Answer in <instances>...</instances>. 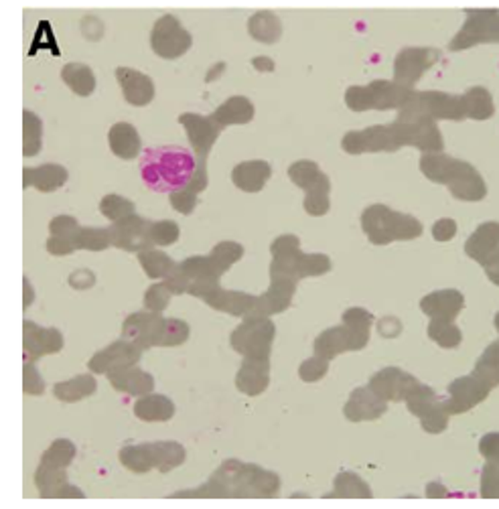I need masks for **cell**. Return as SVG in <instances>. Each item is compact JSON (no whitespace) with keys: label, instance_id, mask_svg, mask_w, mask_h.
I'll list each match as a JSON object with an SVG mask.
<instances>
[{"label":"cell","instance_id":"74e56055","mask_svg":"<svg viewBox=\"0 0 499 509\" xmlns=\"http://www.w3.org/2000/svg\"><path fill=\"white\" fill-rule=\"evenodd\" d=\"M76 445L68 439H57L53 440L49 449L41 455V463L49 467H57V469H68L76 458Z\"/></svg>","mask_w":499,"mask_h":509},{"label":"cell","instance_id":"d6a6232c","mask_svg":"<svg viewBox=\"0 0 499 509\" xmlns=\"http://www.w3.org/2000/svg\"><path fill=\"white\" fill-rule=\"evenodd\" d=\"M61 79L73 94L79 97H88L96 89V76L86 63H68L61 69Z\"/></svg>","mask_w":499,"mask_h":509},{"label":"cell","instance_id":"f6af8a7d","mask_svg":"<svg viewBox=\"0 0 499 509\" xmlns=\"http://www.w3.org/2000/svg\"><path fill=\"white\" fill-rule=\"evenodd\" d=\"M189 323L183 321V319H167L159 347H177V345H183L189 339Z\"/></svg>","mask_w":499,"mask_h":509},{"label":"cell","instance_id":"681fc988","mask_svg":"<svg viewBox=\"0 0 499 509\" xmlns=\"http://www.w3.org/2000/svg\"><path fill=\"white\" fill-rule=\"evenodd\" d=\"M327 372H329V359L313 356L302 361L299 367V377L307 384H315L319 380H323Z\"/></svg>","mask_w":499,"mask_h":509},{"label":"cell","instance_id":"7402d4cb","mask_svg":"<svg viewBox=\"0 0 499 509\" xmlns=\"http://www.w3.org/2000/svg\"><path fill=\"white\" fill-rule=\"evenodd\" d=\"M273 177V167L266 161H244L232 169V183L244 193H260Z\"/></svg>","mask_w":499,"mask_h":509},{"label":"cell","instance_id":"816d5d0a","mask_svg":"<svg viewBox=\"0 0 499 509\" xmlns=\"http://www.w3.org/2000/svg\"><path fill=\"white\" fill-rule=\"evenodd\" d=\"M169 201H171V208H173L175 211L183 213V216H191L199 203V195L183 187V189H177V191L173 193H169Z\"/></svg>","mask_w":499,"mask_h":509},{"label":"cell","instance_id":"6f0895ef","mask_svg":"<svg viewBox=\"0 0 499 509\" xmlns=\"http://www.w3.org/2000/svg\"><path fill=\"white\" fill-rule=\"evenodd\" d=\"M53 499H84V491H81L79 487L76 486H69V483H63L61 487H57L53 494H51Z\"/></svg>","mask_w":499,"mask_h":509},{"label":"cell","instance_id":"1f68e13d","mask_svg":"<svg viewBox=\"0 0 499 509\" xmlns=\"http://www.w3.org/2000/svg\"><path fill=\"white\" fill-rule=\"evenodd\" d=\"M248 32L258 43L273 45L282 37V23L273 11H258L250 16Z\"/></svg>","mask_w":499,"mask_h":509},{"label":"cell","instance_id":"277c9868","mask_svg":"<svg viewBox=\"0 0 499 509\" xmlns=\"http://www.w3.org/2000/svg\"><path fill=\"white\" fill-rule=\"evenodd\" d=\"M362 227L372 244H390L394 240H412L422 234L419 219L392 211L386 205H372L362 216Z\"/></svg>","mask_w":499,"mask_h":509},{"label":"cell","instance_id":"f1b7e54d","mask_svg":"<svg viewBox=\"0 0 499 509\" xmlns=\"http://www.w3.org/2000/svg\"><path fill=\"white\" fill-rule=\"evenodd\" d=\"M120 463L133 473H151L152 469L159 467V455H157V445L154 442H143V445H128L120 449L118 453Z\"/></svg>","mask_w":499,"mask_h":509},{"label":"cell","instance_id":"52a82bcc","mask_svg":"<svg viewBox=\"0 0 499 509\" xmlns=\"http://www.w3.org/2000/svg\"><path fill=\"white\" fill-rule=\"evenodd\" d=\"M151 224L152 221L143 216H136V213L120 221H114V224L108 227L112 245L118 250L136 252V254L151 250L152 248Z\"/></svg>","mask_w":499,"mask_h":509},{"label":"cell","instance_id":"94428289","mask_svg":"<svg viewBox=\"0 0 499 509\" xmlns=\"http://www.w3.org/2000/svg\"><path fill=\"white\" fill-rule=\"evenodd\" d=\"M224 69H226V63H217V68H211V71L208 73V78H206V79H208V81H211V79H214V76L217 78L219 73H222Z\"/></svg>","mask_w":499,"mask_h":509},{"label":"cell","instance_id":"9c48e42d","mask_svg":"<svg viewBox=\"0 0 499 509\" xmlns=\"http://www.w3.org/2000/svg\"><path fill=\"white\" fill-rule=\"evenodd\" d=\"M143 357V349L136 343L122 338L120 341L110 343L108 347L96 351L88 361V367L92 374H104L108 375L116 369L136 366Z\"/></svg>","mask_w":499,"mask_h":509},{"label":"cell","instance_id":"bcb514c9","mask_svg":"<svg viewBox=\"0 0 499 509\" xmlns=\"http://www.w3.org/2000/svg\"><path fill=\"white\" fill-rule=\"evenodd\" d=\"M181 237V227L173 219H161L151 224V242L154 245H173Z\"/></svg>","mask_w":499,"mask_h":509},{"label":"cell","instance_id":"d4e9b609","mask_svg":"<svg viewBox=\"0 0 499 509\" xmlns=\"http://www.w3.org/2000/svg\"><path fill=\"white\" fill-rule=\"evenodd\" d=\"M254 114H256V110H254V104L246 96H232L227 97L222 106H217L209 116L216 120V125L227 128V126L248 125V122L254 120Z\"/></svg>","mask_w":499,"mask_h":509},{"label":"cell","instance_id":"44dd1931","mask_svg":"<svg viewBox=\"0 0 499 509\" xmlns=\"http://www.w3.org/2000/svg\"><path fill=\"white\" fill-rule=\"evenodd\" d=\"M108 382L116 392L128 393V396H146L154 390V377L138 366H128L108 374Z\"/></svg>","mask_w":499,"mask_h":509},{"label":"cell","instance_id":"db71d44e","mask_svg":"<svg viewBox=\"0 0 499 509\" xmlns=\"http://www.w3.org/2000/svg\"><path fill=\"white\" fill-rule=\"evenodd\" d=\"M331 191H309L305 193V201H302V208L313 217H321L331 208L329 199Z\"/></svg>","mask_w":499,"mask_h":509},{"label":"cell","instance_id":"4fadbf2b","mask_svg":"<svg viewBox=\"0 0 499 509\" xmlns=\"http://www.w3.org/2000/svg\"><path fill=\"white\" fill-rule=\"evenodd\" d=\"M439 53L432 49H404L402 53L396 57L394 63V73H396V84L411 88L420 76L427 71L432 63L437 61Z\"/></svg>","mask_w":499,"mask_h":509},{"label":"cell","instance_id":"d6986e66","mask_svg":"<svg viewBox=\"0 0 499 509\" xmlns=\"http://www.w3.org/2000/svg\"><path fill=\"white\" fill-rule=\"evenodd\" d=\"M203 302L209 305L211 309L219 310V313L246 319L248 315H252L254 307H256V297L242 291H226L219 286V289L208 294V297L203 299Z\"/></svg>","mask_w":499,"mask_h":509},{"label":"cell","instance_id":"9f6ffc18","mask_svg":"<svg viewBox=\"0 0 499 509\" xmlns=\"http://www.w3.org/2000/svg\"><path fill=\"white\" fill-rule=\"evenodd\" d=\"M455 232H457V226H455L453 219H440V221H437L435 227H432V236H435V240H439V242L451 240Z\"/></svg>","mask_w":499,"mask_h":509},{"label":"cell","instance_id":"7dc6e473","mask_svg":"<svg viewBox=\"0 0 499 509\" xmlns=\"http://www.w3.org/2000/svg\"><path fill=\"white\" fill-rule=\"evenodd\" d=\"M175 294L171 292V289L167 286V282H157L146 289L144 292V309L146 310H152V313H162L169 305H171V299H173Z\"/></svg>","mask_w":499,"mask_h":509},{"label":"cell","instance_id":"f546056e","mask_svg":"<svg viewBox=\"0 0 499 509\" xmlns=\"http://www.w3.org/2000/svg\"><path fill=\"white\" fill-rule=\"evenodd\" d=\"M134 416L143 422H167L175 416V404L162 393L151 392L136 400Z\"/></svg>","mask_w":499,"mask_h":509},{"label":"cell","instance_id":"f907efd6","mask_svg":"<svg viewBox=\"0 0 499 509\" xmlns=\"http://www.w3.org/2000/svg\"><path fill=\"white\" fill-rule=\"evenodd\" d=\"M23 390L29 396H43L45 393V380L31 359H24L23 366Z\"/></svg>","mask_w":499,"mask_h":509},{"label":"cell","instance_id":"4316f807","mask_svg":"<svg viewBox=\"0 0 499 509\" xmlns=\"http://www.w3.org/2000/svg\"><path fill=\"white\" fill-rule=\"evenodd\" d=\"M463 307V299L457 291H439L424 297L420 309L432 317V321H453Z\"/></svg>","mask_w":499,"mask_h":509},{"label":"cell","instance_id":"d590c367","mask_svg":"<svg viewBox=\"0 0 499 509\" xmlns=\"http://www.w3.org/2000/svg\"><path fill=\"white\" fill-rule=\"evenodd\" d=\"M43 146V122L35 112H23V154L24 157H35Z\"/></svg>","mask_w":499,"mask_h":509},{"label":"cell","instance_id":"11a10c76","mask_svg":"<svg viewBox=\"0 0 499 509\" xmlns=\"http://www.w3.org/2000/svg\"><path fill=\"white\" fill-rule=\"evenodd\" d=\"M76 242L68 240V237H55V236H49L47 240V252L51 254V256H69V254L76 252Z\"/></svg>","mask_w":499,"mask_h":509},{"label":"cell","instance_id":"836d02e7","mask_svg":"<svg viewBox=\"0 0 499 509\" xmlns=\"http://www.w3.org/2000/svg\"><path fill=\"white\" fill-rule=\"evenodd\" d=\"M181 273L189 278V282L195 281H219L226 273L217 266V262L209 256H189L183 262H179Z\"/></svg>","mask_w":499,"mask_h":509},{"label":"cell","instance_id":"ffe728a7","mask_svg":"<svg viewBox=\"0 0 499 509\" xmlns=\"http://www.w3.org/2000/svg\"><path fill=\"white\" fill-rule=\"evenodd\" d=\"M69 172L57 162H45L39 167H27L23 171V187H35L41 193H53L68 183Z\"/></svg>","mask_w":499,"mask_h":509},{"label":"cell","instance_id":"ab89813d","mask_svg":"<svg viewBox=\"0 0 499 509\" xmlns=\"http://www.w3.org/2000/svg\"><path fill=\"white\" fill-rule=\"evenodd\" d=\"M157 455H159V473H169L181 467L187 458L183 445H179L175 440H157Z\"/></svg>","mask_w":499,"mask_h":509},{"label":"cell","instance_id":"680465c9","mask_svg":"<svg viewBox=\"0 0 499 509\" xmlns=\"http://www.w3.org/2000/svg\"><path fill=\"white\" fill-rule=\"evenodd\" d=\"M252 68L260 71V73H273L274 68H276V63L266 55H258L252 60Z\"/></svg>","mask_w":499,"mask_h":509},{"label":"cell","instance_id":"6da1fadb","mask_svg":"<svg viewBox=\"0 0 499 509\" xmlns=\"http://www.w3.org/2000/svg\"><path fill=\"white\" fill-rule=\"evenodd\" d=\"M195 167H198V157H193L191 153L179 146H159L146 151L141 172L146 187H151L152 191L173 193L189 183Z\"/></svg>","mask_w":499,"mask_h":509},{"label":"cell","instance_id":"5b68a950","mask_svg":"<svg viewBox=\"0 0 499 509\" xmlns=\"http://www.w3.org/2000/svg\"><path fill=\"white\" fill-rule=\"evenodd\" d=\"M276 325L270 317H246L230 335V345L242 357H270Z\"/></svg>","mask_w":499,"mask_h":509},{"label":"cell","instance_id":"3957f363","mask_svg":"<svg viewBox=\"0 0 499 509\" xmlns=\"http://www.w3.org/2000/svg\"><path fill=\"white\" fill-rule=\"evenodd\" d=\"M270 276H284L292 281H302L310 276H323L331 270V258L325 254H305L300 252V240L294 234L278 236L270 244Z\"/></svg>","mask_w":499,"mask_h":509},{"label":"cell","instance_id":"f5cc1de1","mask_svg":"<svg viewBox=\"0 0 499 509\" xmlns=\"http://www.w3.org/2000/svg\"><path fill=\"white\" fill-rule=\"evenodd\" d=\"M79 221L71 216H57L49 221V234L55 237H68L76 242V236L79 234Z\"/></svg>","mask_w":499,"mask_h":509},{"label":"cell","instance_id":"60d3db41","mask_svg":"<svg viewBox=\"0 0 499 509\" xmlns=\"http://www.w3.org/2000/svg\"><path fill=\"white\" fill-rule=\"evenodd\" d=\"M374 323V317L367 313L365 309H359V307H354V309H349L343 313V325H347L351 333L356 335V339L359 341V345H362V349L367 345V341H370V327Z\"/></svg>","mask_w":499,"mask_h":509},{"label":"cell","instance_id":"91938a15","mask_svg":"<svg viewBox=\"0 0 499 509\" xmlns=\"http://www.w3.org/2000/svg\"><path fill=\"white\" fill-rule=\"evenodd\" d=\"M23 291H24V299H23V307L29 309L31 302L35 301V291H32V286L29 282V278H23Z\"/></svg>","mask_w":499,"mask_h":509},{"label":"cell","instance_id":"ba28073f","mask_svg":"<svg viewBox=\"0 0 499 509\" xmlns=\"http://www.w3.org/2000/svg\"><path fill=\"white\" fill-rule=\"evenodd\" d=\"M165 317L161 313H152V310L133 313L122 323V338L136 343L143 351L159 347L162 329H165Z\"/></svg>","mask_w":499,"mask_h":509},{"label":"cell","instance_id":"e575fe53","mask_svg":"<svg viewBox=\"0 0 499 509\" xmlns=\"http://www.w3.org/2000/svg\"><path fill=\"white\" fill-rule=\"evenodd\" d=\"M138 262H141L144 274L152 278V281H165V278H169L179 268L173 258L154 248L138 254Z\"/></svg>","mask_w":499,"mask_h":509},{"label":"cell","instance_id":"c3c4849f","mask_svg":"<svg viewBox=\"0 0 499 509\" xmlns=\"http://www.w3.org/2000/svg\"><path fill=\"white\" fill-rule=\"evenodd\" d=\"M430 339H435L443 347H455L461 341V333L451 321H432L429 327Z\"/></svg>","mask_w":499,"mask_h":509},{"label":"cell","instance_id":"7bdbcfd3","mask_svg":"<svg viewBox=\"0 0 499 509\" xmlns=\"http://www.w3.org/2000/svg\"><path fill=\"white\" fill-rule=\"evenodd\" d=\"M100 211L106 219H110L112 224L114 221H120L128 216H134L136 213V205L134 201L126 199V197H122L118 193H110L102 197L100 201Z\"/></svg>","mask_w":499,"mask_h":509},{"label":"cell","instance_id":"30bf717a","mask_svg":"<svg viewBox=\"0 0 499 509\" xmlns=\"http://www.w3.org/2000/svg\"><path fill=\"white\" fill-rule=\"evenodd\" d=\"M179 122H181L183 128L187 130V138H189L195 157L208 159L224 128L216 125V120L211 116H201V114L195 112L181 114Z\"/></svg>","mask_w":499,"mask_h":509},{"label":"cell","instance_id":"4dcf8cb0","mask_svg":"<svg viewBox=\"0 0 499 509\" xmlns=\"http://www.w3.org/2000/svg\"><path fill=\"white\" fill-rule=\"evenodd\" d=\"M97 390V382L92 374H81L53 385V396L65 404H76L79 400L94 396Z\"/></svg>","mask_w":499,"mask_h":509},{"label":"cell","instance_id":"8fae6325","mask_svg":"<svg viewBox=\"0 0 499 509\" xmlns=\"http://www.w3.org/2000/svg\"><path fill=\"white\" fill-rule=\"evenodd\" d=\"M63 349V335L55 327H41L32 321L23 323V351L24 359L37 361L39 357L53 356Z\"/></svg>","mask_w":499,"mask_h":509},{"label":"cell","instance_id":"484cf974","mask_svg":"<svg viewBox=\"0 0 499 509\" xmlns=\"http://www.w3.org/2000/svg\"><path fill=\"white\" fill-rule=\"evenodd\" d=\"M289 179L302 191H331V180L315 161L302 159L289 167Z\"/></svg>","mask_w":499,"mask_h":509},{"label":"cell","instance_id":"83f0119b","mask_svg":"<svg viewBox=\"0 0 499 509\" xmlns=\"http://www.w3.org/2000/svg\"><path fill=\"white\" fill-rule=\"evenodd\" d=\"M420 169L424 175H427L430 180H435V183H448V185L455 183L457 179L469 171L467 165L443 157V154H424L420 161Z\"/></svg>","mask_w":499,"mask_h":509},{"label":"cell","instance_id":"603a6c76","mask_svg":"<svg viewBox=\"0 0 499 509\" xmlns=\"http://www.w3.org/2000/svg\"><path fill=\"white\" fill-rule=\"evenodd\" d=\"M367 104L370 110H390V108H404V104L411 100V88L392 84V81H374V84L365 86Z\"/></svg>","mask_w":499,"mask_h":509},{"label":"cell","instance_id":"2e32d148","mask_svg":"<svg viewBox=\"0 0 499 509\" xmlns=\"http://www.w3.org/2000/svg\"><path fill=\"white\" fill-rule=\"evenodd\" d=\"M116 79L130 106L143 108L154 100V81L146 73L133 68H116Z\"/></svg>","mask_w":499,"mask_h":509},{"label":"cell","instance_id":"cb8c5ba5","mask_svg":"<svg viewBox=\"0 0 499 509\" xmlns=\"http://www.w3.org/2000/svg\"><path fill=\"white\" fill-rule=\"evenodd\" d=\"M108 144L114 157L122 161H134L143 151V141L138 130L128 122H116L108 133Z\"/></svg>","mask_w":499,"mask_h":509},{"label":"cell","instance_id":"f35d334b","mask_svg":"<svg viewBox=\"0 0 499 509\" xmlns=\"http://www.w3.org/2000/svg\"><path fill=\"white\" fill-rule=\"evenodd\" d=\"M63 483H68V469H57V467H49L39 463L35 471V486L39 489L41 497H51L57 487H61Z\"/></svg>","mask_w":499,"mask_h":509},{"label":"cell","instance_id":"b9f144b4","mask_svg":"<svg viewBox=\"0 0 499 509\" xmlns=\"http://www.w3.org/2000/svg\"><path fill=\"white\" fill-rule=\"evenodd\" d=\"M112 245L108 227H81L76 236V248L89 252H104Z\"/></svg>","mask_w":499,"mask_h":509},{"label":"cell","instance_id":"8d00e7d4","mask_svg":"<svg viewBox=\"0 0 499 509\" xmlns=\"http://www.w3.org/2000/svg\"><path fill=\"white\" fill-rule=\"evenodd\" d=\"M331 497H372V489L356 473L341 471L333 481Z\"/></svg>","mask_w":499,"mask_h":509},{"label":"cell","instance_id":"9a60e30c","mask_svg":"<svg viewBox=\"0 0 499 509\" xmlns=\"http://www.w3.org/2000/svg\"><path fill=\"white\" fill-rule=\"evenodd\" d=\"M419 382L412 375L404 374L402 369L386 367L375 374L370 380V388L383 400H406L414 392Z\"/></svg>","mask_w":499,"mask_h":509},{"label":"cell","instance_id":"7a4b0ae2","mask_svg":"<svg viewBox=\"0 0 499 509\" xmlns=\"http://www.w3.org/2000/svg\"><path fill=\"white\" fill-rule=\"evenodd\" d=\"M211 479L227 491V497H274L281 491V477L274 471L238 458L224 461Z\"/></svg>","mask_w":499,"mask_h":509},{"label":"cell","instance_id":"e0dca14e","mask_svg":"<svg viewBox=\"0 0 499 509\" xmlns=\"http://www.w3.org/2000/svg\"><path fill=\"white\" fill-rule=\"evenodd\" d=\"M386 400L380 398L370 385L367 388H357L351 392L347 404L343 406V414L351 422H364V421H375L383 412H386Z\"/></svg>","mask_w":499,"mask_h":509},{"label":"cell","instance_id":"8992f818","mask_svg":"<svg viewBox=\"0 0 499 509\" xmlns=\"http://www.w3.org/2000/svg\"><path fill=\"white\" fill-rule=\"evenodd\" d=\"M193 45L191 32L187 31L177 16L162 14L151 31V47L162 60H179Z\"/></svg>","mask_w":499,"mask_h":509},{"label":"cell","instance_id":"ac0fdd59","mask_svg":"<svg viewBox=\"0 0 499 509\" xmlns=\"http://www.w3.org/2000/svg\"><path fill=\"white\" fill-rule=\"evenodd\" d=\"M313 349H315V356L331 361L346 351L362 349V345H359L356 335L351 333L347 325H337L319 335L313 343Z\"/></svg>","mask_w":499,"mask_h":509},{"label":"cell","instance_id":"ee69618b","mask_svg":"<svg viewBox=\"0 0 499 509\" xmlns=\"http://www.w3.org/2000/svg\"><path fill=\"white\" fill-rule=\"evenodd\" d=\"M209 256L217 262V266L227 273L234 264H238V262L244 258V245L238 242H219L214 245V250L209 252Z\"/></svg>","mask_w":499,"mask_h":509},{"label":"cell","instance_id":"5bb4252c","mask_svg":"<svg viewBox=\"0 0 499 509\" xmlns=\"http://www.w3.org/2000/svg\"><path fill=\"white\" fill-rule=\"evenodd\" d=\"M270 385V357H244L236 374V388L244 396H260Z\"/></svg>","mask_w":499,"mask_h":509},{"label":"cell","instance_id":"7c38bea8","mask_svg":"<svg viewBox=\"0 0 499 509\" xmlns=\"http://www.w3.org/2000/svg\"><path fill=\"white\" fill-rule=\"evenodd\" d=\"M297 281L284 276H270V286L266 292L256 297V307L248 317H273L281 315L292 305L294 292H297Z\"/></svg>","mask_w":499,"mask_h":509}]
</instances>
